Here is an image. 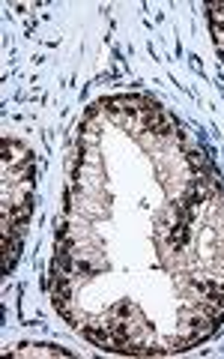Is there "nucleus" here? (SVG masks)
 <instances>
[{
	"mask_svg": "<svg viewBox=\"0 0 224 359\" xmlns=\"http://www.w3.org/2000/svg\"><path fill=\"white\" fill-rule=\"evenodd\" d=\"M6 356H72L66 347L54 344H18L13 351H6Z\"/></svg>",
	"mask_w": 224,
	"mask_h": 359,
	"instance_id": "f257e3e1",
	"label": "nucleus"
}]
</instances>
